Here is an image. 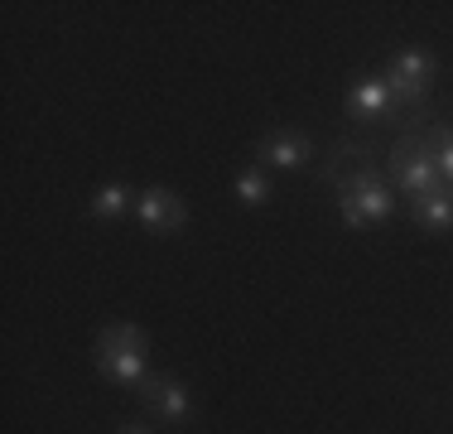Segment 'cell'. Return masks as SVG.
<instances>
[{"label": "cell", "instance_id": "cell-1", "mask_svg": "<svg viewBox=\"0 0 453 434\" xmlns=\"http://www.w3.org/2000/svg\"><path fill=\"white\" fill-rule=\"evenodd\" d=\"M145 362H150V338L135 323H106L96 333V372L111 376L116 386H140L145 382Z\"/></svg>", "mask_w": 453, "mask_h": 434}, {"label": "cell", "instance_id": "cell-2", "mask_svg": "<svg viewBox=\"0 0 453 434\" xmlns=\"http://www.w3.org/2000/svg\"><path fill=\"white\" fill-rule=\"evenodd\" d=\"M391 213H395V193L386 189V179L376 169H357V174H348V179L338 183V217H342V227L362 232V227H372V222H386Z\"/></svg>", "mask_w": 453, "mask_h": 434}, {"label": "cell", "instance_id": "cell-3", "mask_svg": "<svg viewBox=\"0 0 453 434\" xmlns=\"http://www.w3.org/2000/svg\"><path fill=\"white\" fill-rule=\"evenodd\" d=\"M386 165H391L395 189H401L410 203L425 198V193H434V189H444V174H439V159H434V145H429V140H415V136L395 140V150H391Z\"/></svg>", "mask_w": 453, "mask_h": 434}, {"label": "cell", "instance_id": "cell-4", "mask_svg": "<svg viewBox=\"0 0 453 434\" xmlns=\"http://www.w3.org/2000/svg\"><path fill=\"white\" fill-rule=\"evenodd\" d=\"M386 87H391V102L395 106H410L434 87V53L429 49H401L391 63L381 68Z\"/></svg>", "mask_w": 453, "mask_h": 434}, {"label": "cell", "instance_id": "cell-5", "mask_svg": "<svg viewBox=\"0 0 453 434\" xmlns=\"http://www.w3.org/2000/svg\"><path fill=\"white\" fill-rule=\"evenodd\" d=\"M135 217L145 222V232L174 236L188 227V203H183L174 189H165V183H150V189L135 193Z\"/></svg>", "mask_w": 453, "mask_h": 434}, {"label": "cell", "instance_id": "cell-6", "mask_svg": "<svg viewBox=\"0 0 453 434\" xmlns=\"http://www.w3.org/2000/svg\"><path fill=\"white\" fill-rule=\"evenodd\" d=\"M135 391H140V400H145V410H155L159 420H169V425H183V420H193V391L183 386V382H174V376L150 372Z\"/></svg>", "mask_w": 453, "mask_h": 434}, {"label": "cell", "instance_id": "cell-7", "mask_svg": "<svg viewBox=\"0 0 453 434\" xmlns=\"http://www.w3.org/2000/svg\"><path fill=\"white\" fill-rule=\"evenodd\" d=\"M309 155H314V145L299 130H285V126L256 140V165H265V169H299V165H309Z\"/></svg>", "mask_w": 453, "mask_h": 434}, {"label": "cell", "instance_id": "cell-8", "mask_svg": "<svg viewBox=\"0 0 453 434\" xmlns=\"http://www.w3.org/2000/svg\"><path fill=\"white\" fill-rule=\"evenodd\" d=\"M395 102H391V87H386L381 73H362V78H352L348 87V116H357V121H376V116H391Z\"/></svg>", "mask_w": 453, "mask_h": 434}, {"label": "cell", "instance_id": "cell-9", "mask_svg": "<svg viewBox=\"0 0 453 434\" xmlns=\"http://www.w3.org/2000/svg\"><path fill=\"white\" fill-rule=\"evenodd\" d=\"M410 208H415V222L425 227V232H453V189L449 183L434 193H425V198H415Z\"/></svg>", "mask_w": 453, "mask_h": 434}, {"label": "cell", "instance_id": "cell-10", "mask_svg": "<svg viewBox=\"0 0 453 434\" xmlns=\"http://www.w3.org/2000/svg\"><path fill=\"white\" fill-rule=\"evenodd\" d=\"M236 203H242V208H261V203H271V174H265L261 165L236 174Z\"/></svg>", "mask_w": 453, "mask_h": 434}, {"label": "cell", "instance_id": "cell-11", "mask_svg": "<svg viewBox=\"0 0 453 434\" xmlns=\"http://www.w3.org/2000/svg\"><path fill=\"white\" fill-rule=\"evenodd\" d=\"M126 208H135V193L126 183H102L92 193V217H121Z\"/></svg>", "mask_w": 453, "mask_h": 434}, {"label": "cell", "instance_id": "cell-12", "mask_svg": "<svg viewBox=\"0 0 453 434\" xmlns=\"http://www.w3.org/2000/svg\"><path fill=\"white\" fill-rule=\"evenodd\" d=\"M429 145H434V159H439V174H444V183L453 189V126H434Z\"/></svg>", "mask_w": 453, "mask_h": 434}, {"label": "cell", "instance_id": "cell-13", "mask_svg": "<svg viewBox=\"0 0 453 434\" xmlns=\"http://www.w3.org/2000/svg\"><path fill=\"white\" fill-rule=\"evenodd\" d=\"M116 434H155V430H150V425H121Z\"/></svg>", "mask_w": 453, "mask_h": 434}]
</instances>
